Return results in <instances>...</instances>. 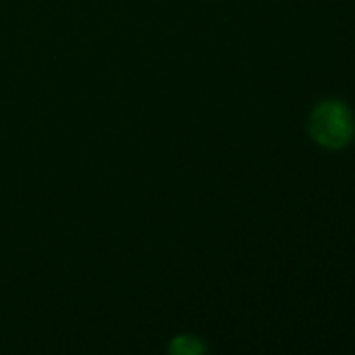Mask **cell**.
Instances as JSON below:
<instances>
[{
  "label": "cell",
  "instance_id": "6da1fadb",
  "mask_svg": "<svg viewBox=\"0 0 355 355\" xmlns=\"http://www.w3.org/2000/svg\"><path fill=\"white\" fill-rule=\"evenodd\" d=\"M311 134L324 148H343L354 135V120L349 107L340 101L319 104L311 116Z\"/></svg>",
  "mask_w": 355,
  "mask_h": 355
},
{
  "label": "cell",
  "instance_id": "7a4b0ae2",
  "mask_svg": "<svg viewBox=\"0 0 355 355\" xmlns=\"http://www.w3.org/2000/svg\"><path fill=\"white\" fill-rule=\"evenodd\" d=\"M168 355H205V345L196 338V336H177V338L170 343Z\"/></svg>",
  "mask_w": 355,
  "mask_h": 355
}]
</instances>
